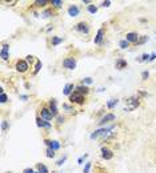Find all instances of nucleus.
I'll return each instance as SVG.
<instances>
[{"mask_svg": "<svg viewBox=\"0 0 156 173\" xmlns=\"http://www.w3.org/2000/svg\"><path fill=\"white\" fill-rule=\"evenodd\" d=\"M63 121H64V119L63 117H57V123H59V124H62Z\"/></svg>", "mask_w": 156, "mask_h": 173, "instance_id": "obj_40", "label": "nucleus"}, {"mask_svg": "<svg viewBox=\"0 0 156 173\" xmlns=\"http://www.w3.org/2000/svg\"><path fill=\"white\" fill-rule=\"evenodd\" d=\"M36 121H38V127H45V128H49L51 127V124H49L47 120H44V119H42V117H38L36 119Z\"/></svg>", "mask_w": 156, "mask_h": 173, "instance_id": "obj_12", "label": "nucleus"}, {"mask_svg": "<svg viewBox=\"0 0 156 173\" xmlns=\"http://www.w3.org/2000/svg\"><path fill=\"white\" fill-rule=\"evenodd\" d=\"M43 17H49L52 15V11H49V10H47V11H44V12H43Z\"/></svg>", "mask_w": 156, "mask_h": 173, "instance_id": "obj_29", "label": "nucleus"}, {"mask_svg": "<svg viewBox=\"0 0 156 173\" xmlns=\"http://www.w3.org/2000/svg\"><path fill=\"white\" fill-rule=\"evenodd\" d=\"M8 173H11V172H8Z\"/></svg>", "mask_w": 156, "mask_h": 173, "instance_id": "obj_43", "label": "nucleus"}, {"mask_svg": "<svg viewBox=\"0 0 156 173\" xmlns=\"http://www.w3.org/2000/svg\"><path fill=\"white\" fill-rule=\"evenodd\" d=\"M83 83H86V84H91V83H92V79H91V77H87V79H84V80H83Z\"/></svg>", "mask_w": 156, "mask_h": 173, "instance_id": "obj_34", "label": "nucleus"}, {"mask_svg": "<svg viewBox=\"0 0 156 173\" xmlns=\"http://www.w3.org/2000/svg\"><path fill=\"white\" fill-rule=\"evenodd\" d=\"M35 173H39V172H35Z\"/></svg>", "mask_w": 156, "mask_h": 173, "instance_id": "obj_42", "label": "nucleus"}, {"mask_svg": "<svg viewBox=\"0 0 156 173\" xmlns=\"http://www.w3.org/2000/svg\"><path fill=\"white\" fill-rule=\"evenodd\" d=\"M125 67H127V61H125V60H123V59L116 60V68L118 69H123V68H125Z\"/></svg>", "mask_w": 156, "mask_h": 173, "instance_id": "obj_16", "label": "nucleus"}, {"mask_svg": "<svg viewBox=\"0 0 156 173\" xmlns=\"http://www.w3.org/2000/svg\"><path fill=\"white\" fill-rule=\"evenodd\" d=\"M149 57H151V56H149V55H147V53H144V55H143L142 57L139 59V61H144V60H149Z\"/></svg>", "mask_w": 156, "mask_h": 173, "instance_id": "obj_30", "label": "nucleus"}, {"mask_svg": "<svg viewBox=\"0 0 156 173\" xmlns=\"http://www.w3.org/2000/svg\"><path fill=\"white\" fill-rule=\"evenodd\" d=\"M72 89H73V84H67V85L64 86V91H63V93H64V95H71Z\"/></svg>", "mask_w": 156, "mask_h": 173, "instance_id": "obj_18", "label": "nucleus"}, {"mask_svg": "<svg viewBox=\"0 0 156 173\" xmlns=\"http://www.w3.org/2000/svg\"><path fill=\"white\" fill-rule=\"evenodd\" d=\"M53 152H55V151H52L51 148H48V149H47V157H49V159L53 157V156H55V153H53Z\"/></svg>", "mask_w": 156, "mask_h": 173, "instance_id": "obj_27", "label": "nucleus"}, {"mask_svg": "<svg viewBox=\"0 0 156 173\" xmlns=\"http://www.w3.org/2000/svg\"><path fill=\"white\" fill-rule=\"evenodd\" d=\"M63 67L67 69H75L76 68V60L73 59V57H67L63 61Z\"/></svg>", "mask_w": 156, "mask_h": 173, "instance_id": "obj_2", "label": "nucleus"}, {"mask_svg": "<svg viewBox=\"0 0 156 173\" xmlns=\"http://www.w3.org/2000/svg\"><path fill=\"white\" fill-rule=\"evenodd\" d=\"M47 3H48L47 0H36V1H35V5H38V7H44Z\"/></svg>", "mask_w": 156, "mask_h": 173, "instance_id": "obj_19", "label": "nucleus"}, {"mask_svg": "<svg viewBox=\"0 0 156 173\" xmlns=\"http://www.w3.org/2000/svg\"><path fill=\"white\" fill-rule=\"evenodd\" d=\"M147 39H148V37H147V36H143V37H142V39H140V40H139V42H138V44H143V43L146 42Z\"/></svg>", "mask_w": 156, "mask_h": 173, "instance_id": "obj_33", "label": "nucleus"}, {"mask_svg": "<svg viewBox=\"0 0 156 173\" xmlns=\"http://www.w3.org/2000/svg\"><path fill=\"white\" fill-rule=\"evenodd\" d=\"M153 59H156V53H152V55H151V57H149V61H151V60H153Z\"/></svg>", "mask_w": 156, "mask_h": 173, "instance_id": "obj_39", "label": "nucleus"}, {"mask_svg": "<svg viewBox=\"0 0 156 173\" xmlns=\"http://www.w3.org/2000/svg\"><path fill=\"white\" fill-rule=\"evenodd\" d=\"M101 40H103V29H99L96 33V37H95V44H100Z\"/></svg>", "mask_w": 156, "mask_h": 173, "instance_id": "obj_15", "label": "nucleus"}, {"mask_svg": "<svg viewBox=\"0 0 156 173\" xmlns=\"http://www.w3.org/2000/svg\"><path fill=\"white\" fill-rule=\"evenodd\" d=\"M114 120H115V114H114V113H108V114H105V116L101 119L100 125L105 124V123H108V121H114Z\"/></svg>", "mask_w": 156, "mask_h": 173, "instance_id": "obj_10", "label": "nucleus"}, {"mask_svg": "<svg viewBox=\"0 0 156 173\" xmlns=\"http://www.w3.org/2000/svg\"><path fill=\"white\" fill-rule=\"evenodd\" d=\"M69 101L71 103H77V104H83L84 103V96L81 93H79V92H73V93L69 95Z\"/></svg>", "mask_w": 156, "mask_h": 173, "instance_id": "obj_1", "label": "nucleus"}, {"mask_svg": "<svg viewBox=\"0 0 156 173\" xmlns=\"http://www.w3.org/2000/svg\"><path fill=\"white\" fill-rule=\"evenodd\" d=\"M142 77H143V80H147V79H148V72L144 71V72L142 73Z\"/></svg>", "mask_w": 156, "mask_h": 173, "instance_id": "obj_32", "label": "nucleus"}, {"mask_svg": "<svg viewBox=\"0 0 156 173\" xmlns=\"http://www.w3.org/2000/svg\"><path fill=\"white\" fill-rule=\"evenodd\" d=\"M116 104H118V99H112L111 101H108V103H107V107L108 108H114Z\"/></svg>", "mask_w": 156, "mask_h": 173, "instance_id": "obj_21", "label": "nucleus"}, {"mask_svg": "<svg viewBox=\"0 0 156 173\" xmlns=\"http://www.w3.org/2000/svg\"><path fill=\"white\" fill-rule=\"evenodd\" d=\"M7 99H8V97H7V95L4 93V92H3V93H0V101H1V103H5Z\"/></svg>", "mask_w": 156, "mask_h": 173, "instance_id": "obj_28", "label": "nucleus"}, {"mask_svg": "<svg viewBox=\"0 0 156 173\" xmlns=\"http://www.w3.org/2000/svg\"><path fill=\"white\" fill-rule=\"evenodd\" d=\"M52 4H53V7L60 8L62 7V4H63V1L62 0H52Z\"/></svg>", "mask_w": 156, "mask_h": 173, "instance_id": "obj_22", "label": "nucleus"}, {"mask_svg": "<svg viewBox=\"0 0 156 173\" xmlns=\"http://www.w3.org/2000/svg\"><path fill=\"white\" fill-rule=\"evenodd\" d=\"M24 173H35V172H34L32 169H25V170H24Z\"/></svg>", "mask_w": 156, "mask_h": 173, "instance_id": "obj_41", "label": "nucleus"}, {"mask_svg": "<svg viewBox=\"0 0 156 173\" xmlns=\"http://www.w3.org/2000/svg\"><path fill=\"white\" fill-rule=\"evenodd\" d=\"M90 169H91V163H87L86 168H84V173H90Z\"/></svg>", "mask_w": 156, "mask_h": 173, "instance_id": "obj_31", "label": "nucleus"}, {"mask_svg": "<svg viewBox=\"0 0 156 173\" xmlns=\"http://www.w3.org/2000/svg\"><path fill=\"white\" fill-rule=\"evenodd\" d=\"M125 40L128 43H138L139 42V35L136 33V32H129V33H127Z\"/></svg>", "mask_w": 156, "mask_h": 173, "instance_id": "obj_5", "label": "nucleus"}, {"mask_svg": "<svg viewBox=\"0 0 156 173\" xmlns=\"http://www.w3.org/2000/svg\"><path fill=\"white\" fill-rule=\"evenodd\" d=\"M76 92H79V93H81V95H86V93H88V86H86V85H79V86H76Z\"/></svg>", "mask_w": 156, "mask_h": 173, "instance_id": "obj_17", "label": "nucleus"}, {"mask_svg": "<svg viewBox=\"0 0 156 173\" xmlns=\"http://www.w3.org/2000/svg\"><path fill=\"white\" fill-rule=\"evenodd\" d=\"M8 49H10V45L4 44L3 45V49H1V57H3V60H7L8 59Z\"/></svg>", "mask_w": 156, "mask_h": 173, "instance_id": "obj_14", "label": "nucleus"}, {"mask_svg": "<svg viewBox=\"0 0 156 173\" xmlns=\"http://www.w3.org/2000/svg\"><path fill=\"white\" fill-rule=\"evenodd\" d=\"M45 144L52 149V151H57L60 148V144L57 141H49V140H45Z\"/></svg>", "mask_w": 156, "mask_h": 173, "instance_id": "obj_9", "label": "nucleus"}, {"mask_svg": "<svg viewBox=\"0 0 156 173\" xmlns=\"http://www.w3.org/2000/svg\"><path fill=\"white\" fill-rule=\"evenodd\" d=\"M88 12H90V14H96L97 7H95V5H88Z\"/></svg>", "mask_w": 156, "mask_h": 173, "instance_id": "obj_23", "label": "nucleus"}, {"mask_svg": "<svg viewBox=\"0 0 156 173\" xmlns=\"http://www.w3.org/2000/svg\"><path fill=\"white\" fill-rule=\"evenodd\" d=\"M16 69L19 72H25L28 69V63L25 60H20V61L16 63Z\"/></svg>", "mask_w": 156, "mask_h": 173, "instance_id": "obj_4", "label": "nucleus"}, {"mask_svg": "<svg viewBox=\"0 0 156 173\" xmlns=\"http://www.w3.org/2000/svg\"><path fill=\"white\" fill-rule=\"evenodd\" d=\"M101 156H103V159H105V160H111L112 157H114V153L108 148H101Z\"/></svg>", "mask_w": 156, "mask_h": 173, "instance_id": "obj_7", "label": "nucleus"}, {"mask_svg": "<svg viewBox=\"0 0 156 173\" xmlns=\"http://www.w3.org/2000/svg\"><path fill=\"white\" fill-rule=\"evenodd\" d=\"M68 14L73 17L77 16V15H79V8H77L76 5H71V7L68 8Z\"/></svg>", "mask_w": 156, "mask_h": 173, "instance_id": "obj_13", "label": "nucleus"}, {"mask_svg": "<svg viewBox=\"0 0 156 173\" xmlns=\"http://www.w3.org/2000/svg\"><path fill=\"white\" fill-rule=\"evenodd\" d=\"M120 48H123V49L128 48V42H127V40H121L120 42Z\"/></svg>", "mask_w": 156, "mask_h": 173, "instance_id": "obj_26", "label": "nucleus"}, {"mask_svg": "<svg viewBox=\"0 0 156 173\" xmlns=\"http://www.w3.org/2000/svg\"><path fill=\"white\" fill-rule=\"evenodd\" d=\"M52 117H53V114H52V112L49 111L48 108H43L42 109V119H44V120H52Z\"/></svg>", "mask_w": 156, "mask_h": 173, "instance_id": "obj_6", "label": "nucleus"}, {"mask_svg": "<svg viewBox=\"0 0 156 173\" xmlns=\"http://www.w3.org/2000/svg\"><path fill=\"white\" fill-rule=\"evenodd\" d=\"M7 127H8V124H7V121H3V124H1V129H7Z\"/></svg>", "mask_w": 156, "mask_h": 173, "instance_id": "obj_36", "label": "nucleus"}, {"mask_svg": "<svg viewBox=\"0 0 156 173\" xmlns=\"http://www.w3.org/2000/svg\"><path fill=\"white\" fill-rule=\"evenodd\" d=\"M62 43V39L60 37H52V45H57Z\"/></svg>", "mask_w": 156, "mask_h": 173, "instance_id": "obj_24", "label": "nucleus"}, {"mask_svg": "<svg viewBox=\"0 0 156 173\" xmlns=\"http://www.w3.org/2000/svg\"><path fill=\"white\" fill-rule=\"evenodd\" d=\"M112 129V127H109V128H104V129H97V131H95L92 135H91V138H96L99 137V136H107L108 132Z\"/></svg>", "mask_w": 156, "mask_h": 173, "instance_id": "obj_3", "label": "nucleus"}, {"mask_svg": "<svg viewBox=\"0 0 156 173\" xmlns=\"http://www.w3.org/2000/svg\"><path fill=\"white\" fill-rule=\"evenodd\" d=\"M109 4H111V1H109V0H107V1H103V3H101V5H103V7H109Z\"/></svg>", "mask_w": 156, "mask_h": 173, "instance_id": "obj_35", "label": "nucleus"}, {"mask_svg": "<svg viewBox=\"0 0 156 173\" xmlns=\"http://www.w3.org/2000/svg\"><path fill=\"white\" fill-rule=\"evenodd\" d=\"M40 68H42V61H38V63H36V65H35L34 73H38L39 71H40Z\"/></svg>", "mask_w": 156, "mask_h": 173, "instance_id": "obj_25", "label": "nucleus"}, {"mask_svg": "<svg viewBox=\"0 0 156 173\" xmlns=\"http://www.w3.org/2000/svg\"><path fill=\"white\" fill-rule=\"evenodd\" d=\"M27 61H34V56H27Z\"/></svg>", "mask_w": 156, "mask_h": 173, "instance_id": "obj_38", "label": "nucleus"}, {"mask_svg": "<svg viewBox=\"0 0 156 173\" xmlns=\"http://www.w3.org/2000/svg\"><path fill=\"white\" fill-rule=\"evenodd\" d=\"M64 161H66V157H63L62 160H59V161H57V165H63V163H64Z\"/></svg>", "mask_w": 156, "mask_h": 173, "instance_id": "obj_37", "label": "nucleus"}, {"mask_svg": "<svg viewBox=\"0 0 156 173\" xmlns=\"http://www.w3.org/2000/svg\"><path fill=\"white\" fill-rule=\"evenodd\" d=\"M39 173H48V169H47V166L43 165V164H39Z\"/></svg>", "mask_w": 156, "mask_h": 173, "instance_id": "obj_20", "label": "nucleus"}, {"mask_svg": "<svg viewBox=\"0 0 156 173\" xmlns=\"http://www.w3.org/2000/svg\"><path fill=\"white\" fill-rule=\"evenodd\" d=\"M76 29L80 32H84V33H88V32H90V28L87 27V24L84 21H81V23H79V24L76 25Z\"/></svg>", "mask_w": 156, "mask_h": 173, "instance_id": "obj_8", "label": "nucleus"}, {"mask_svg": "<svg viewBox=\"0 0 156 173\" xmlns=\"http://www.w3.org/2000/svg\"><path fill=\"white\" fill-rule=\"evenodd\" d=\"M49 111L52 112L53 116L57 114V107H56V100H55V99H52V100L49 101Z\"/></svg>", "mask_w": 156, "mask_h": 173, "instance_id": "obj_11", "label": "nucleus"}]
</instances>
